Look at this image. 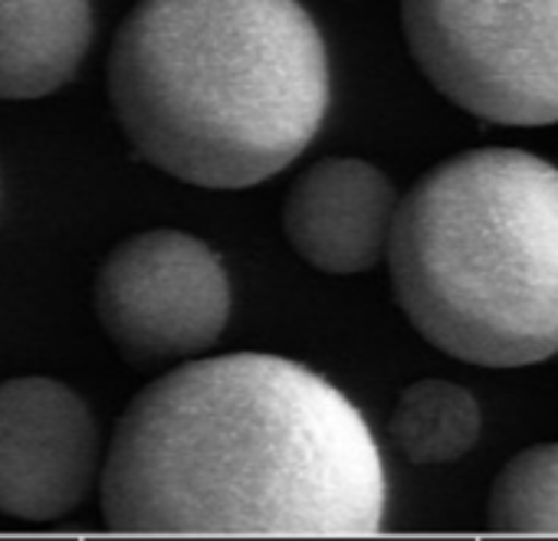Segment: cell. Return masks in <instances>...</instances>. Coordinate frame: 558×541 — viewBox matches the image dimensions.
I'll list each match as a JSON object with an SVG mask.
<instances>
[{
	"instance_id": "1",
	"label": "cell",
	"mask_w": 558,
	"mask_h": 541,
	"mask_svg": "<svg viewBox=\"0 0 558 541\" xmlns=\"http://www.w3.org/2000/svg\"><path fill=\"white\" fill-rule=\"evenodd\" d=\"M102 515L142 534H372L388 482L359 407L259 352L187 361L116 423Z\"/></svg>"
},
{
	"instance_id": "2",
	"label": "cell",
	"mask_w": 558,
	"mask_h": 541,
	"mask_svg": "<svg viewBox=\"0 0 558 541\" xmlns=\"http://www.w3.org/2000/svg\"><path fill=\"white\" fill-rule=\"evenodd\" d=\"M109 102L158 171L253 187L323 128L326 40L300 0H138L112 40Z\"/></svg>"
},
{
	"instance_id": "3",
	"label": "cell",
	"mask_w": 558,
	"mask_h": 541,
	"mask_svg": "<svg viewBox=\"0 0 558 541\" xmlns=\"http://www.w3.org/2000/svg\"><path fill=\"white\" fill-rule=\"evenodd\" d=\"M395 299L444 355L522 368L558 355V168L519 148L434 164L401 197Z\"/></svg>"
},
{
	"instance_id": "4",
	"label": "cell",
	"mask_w": 558,
	"mask_h": 541,
	"mask_svg": "<svg viewBox=\"0 0 558 541\" xmlns=\"http://www.w3.org/2000/svg\"><path fill=\"white\" fill-rule=\"evenodd\" d=\"M401 24L427 83L463 112L558 122V0H401Z\"/></svg>"
},
{
	"instance_id": "5",
	"label": "cell",
	"mask_w": 558,
	"mask_h": 541,
	"mask_svg": "<svg viewBox=\"0 0 558 541\" xmlns=\"http://www.w3.org/2000/svg\"><path fill=\"white\" fill-rule=\"evenodd\" d=\"M102 332L132 368H158L207 352L230 319V280L217 253L181 230L122 239L96 273Z\"/></svg>"
},
{
	"instance_id": "6",
	"label": "cell",
	"mask_w": 558,
	"mask_h": 541,
	"mask_svg": "<svg viewBox=\"0 0 558 541\" xmlns=\"http://www.w3.org/2000/svg\"><path fill=\"white\" fill-rule=\"evenodd\" d=\"M99 430L86 401L53 378L0 381V512L53 521L93 489Z\"/></svg>"
},
{
	"instance_id": "7",
	"label": "cell",
	"mask_w": 558,
	"mask_h": 541,
	"mask_svg": "<svg viewBox=\"0 0 558 541\" xmlns=\"http://www.w3.org/2000/svg\"><path fill=\"white\" fill-rule=\"evenodd\" d=\"M398 204L381 168L362 158H326L306 168L290 187L283 233L323 273H365L388 256Z\"/></svg>"
},
{
	"instance_id": "8",
	"label": "cell",
	"mask_w": 558,
	"mask_h": 541,
	"mask_svg": "<svg viewBox=\"0 0 558 541\" xmlns=\"http://www.w3.org/2000/svg\"><path fill=\"white\" fill-rule=\"evenodd\" d=\"M93 40V0H0V99L66 86Z\"/></svg>"
},
{
	"instance_id": "9",
	"label": "cell",
	"mask_w": 558,
	"mask_h": 541,
	"mask_svg": "<svg viewBox=\"0 0 558 541\" xmlns=\"http://www.w3.org/2000/svg\"><path fill=\"white\" fill-rule=\"evenodd\" d=\"M388 430L411 463L440 466L476 446L480 407L466 388L444 378H424L401 391Z\"/></svg>"
},
{
	"instance_id": "10",
	"label": "cell",
	"mask_w": 558,
	"mask_h": 541,
	"mask_svg": "<svg viewBox=\"0 0 558 541\" xmlns=\"http://www.w3.org/2000/svg\"><path fill=\"white\" fill-rule=\"evenodd\" d=\"M486 515L496 531L558 534V443L515 453L489 489Z\"/></svg>"
}]
</instances>
